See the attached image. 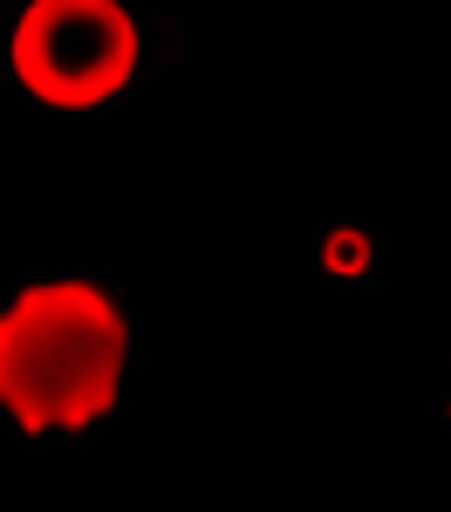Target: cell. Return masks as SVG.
<instances>
[{"label": "cell", "mask_w": 451, "mask_h": 512, "mask_svg": "<svg viewBox=\"0 0 451 512\" xmlns=\"http://www.w3.org/2000/svg\"><path fill=\"white\" fill-rule=\"evenodd\" d=\"M137 390V287L123 267L0 274V465L62 472Z\"/></svg>", "instance_id": "cell-1"}, {"label": "cell", "mask_w": 451, "mask_h": 512, "mask_svg": "<svg viewBox=\"0 0 451 512\" xmlns=\"http://www.w3.org/2000/svg\"><path fill=\"white\" fill-rule=\"evenodd\" d=\"M424 465L451 472V355L438 362V376L424 390Z\"/></svg>", "instance_id": "cell-4"}, {"label": "cell", "mask_w": 451, "mask_h": 512, "mask_svg": "<svg viewBox=\"0 0 451 512\" xmlns=\"http://www.w3.org/2000/svg\"><path fill=\"white\" fill-rule=\"evenodd\" d=\"M410 260H417V226L410 212L356 205V212H322L308 239V280L315 301L335 315H390L404 308Z\"/></svg>", "instance_id": "cell-3"}, {"label": "cell", "mask_w": 451, "mask_h": 512, "mask_svg": "<svg viewBox=\"0 0 451 512\" xmlns=\"http://www.w3.org/2000/svg\"><path fill=\"white\" fill-rule=\"evenodd\" d=\"M178 69L158 0H0V96L69 144L130 137Z\"/></svg>", "instance_id": "cell-2"}]
</instances>
